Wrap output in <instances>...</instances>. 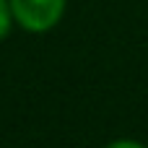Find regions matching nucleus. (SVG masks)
Wrapping results in <instances>:
<instances>
[{
  "instance_id": "f03ea898",
  "label": "nucleus",
  "mask_w": 148,
  "mask_h": 148,
  "mask_svg": "<svg viewBox=\"0 0 148 148\" xmlns=\"http://www.w3.org/2000/svg\"><path fill=\"white\" fill-rule=\"evenodd\" d=\"M16 21H13V10H10V3L8 0H0V42L8 36V31H10V26H13Z\"/></svg>"
},
{
  "instance_id": "f257e3e1",
  "label": "nucleus",
  "mask_w": 148,
  "mask_h": 148,
  "mask_svg": "<svg viewBox=\"0 0 148 148\" xmlns=\"http://www.w3.org/2000/svg\"><path fill=\"white\" fill-rule=\"evenodd\" d=\"M8 3L13 10V21L31 34H44L55 29L68 5V0H8Z\"/></svg>"
},
{
  "instance_id": "7ed1b4c3",
  "label": "nucleus",
  "mask_w": 148,
  "mask_h": 148,
  "mask_svg": "<svg viewBox=\"0 0 148 148\" xmlns=\"http://www.w3.org/2000/svg\"><path fill=\"white\" fill-rule=\"evenodd\" d=\"M107 148H148L140 140H133V138H120V140H112Z\"/></svg>"
}]
</instances>
